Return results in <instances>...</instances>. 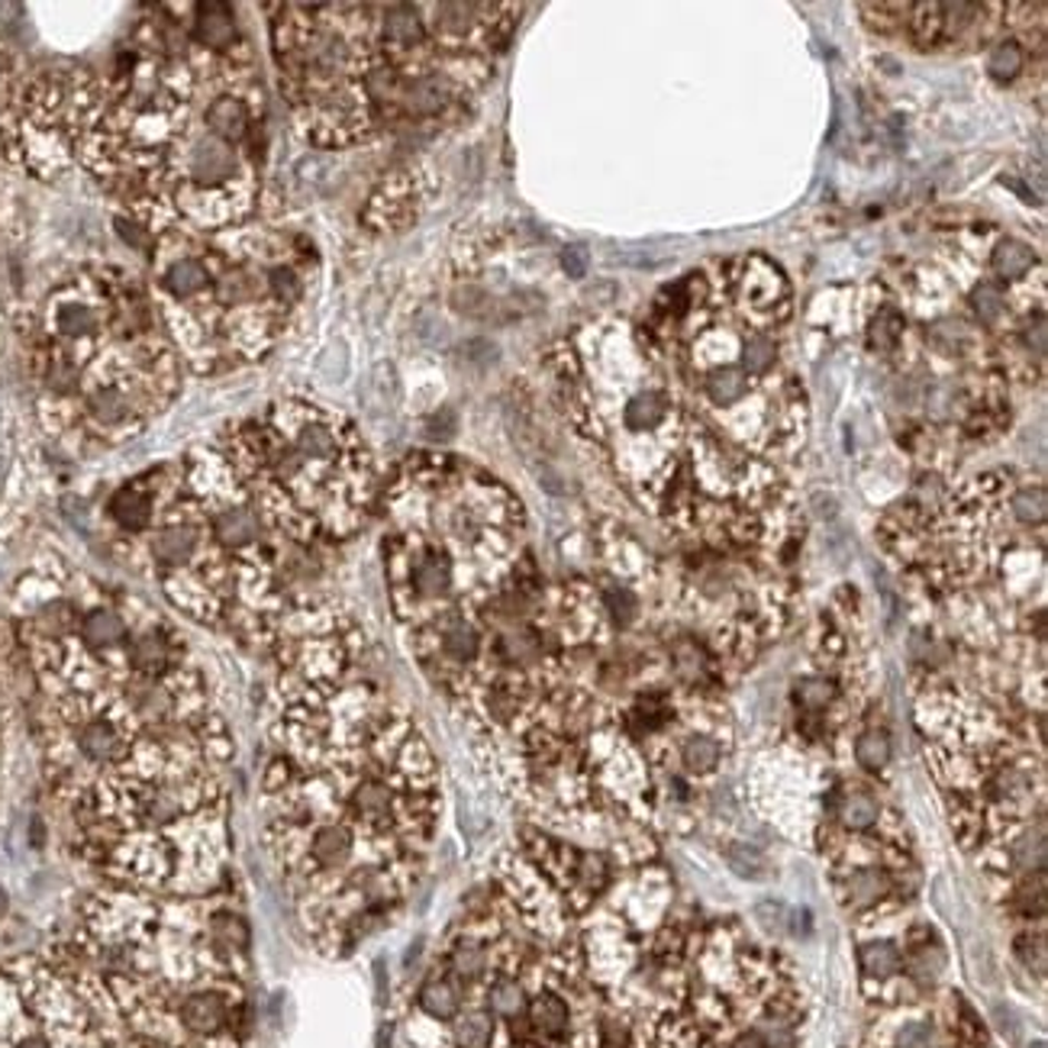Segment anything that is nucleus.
<instances>
[{
	"label": "nucleus",
	"mask_w": 1048,
	"mask_h": 1048,
	"mask_svg": "<svg viewBox=\"0 0 1048 1048\" xmlns=\"http://www.w3.org/2000/svg\"><path fill=\"white\" fill-rule=\"evenodd\" d=\"M416 217V197L407 178H390L372 197L368 220L378 229H401Z\"/></svg>",
	"instance_id": "nucleus-7"
},
{
	"label": "nucleus",
	"mask_w": 1048,
	"mask_h": 1048,
	"mask_svg": "<svg viewBox=\"0 0 1048 1048\" xmlns=\"http://www.w3.org/2000/svg\"><path fill=\"white\" fill-rule=\"evenodd\" d=\"M1017 952L1029 968H1036L1039 978L1046 975V932H1022L1017 939Z\"/></svg>",
	"instance_id": "nucleus-13"
},
{
	"label": "nucleus",
	"mask_w": 1048,
	"mask_h": 1048,
	"mask_svg": "<svg viewBox=\"0 0 1048 1048\" xmlns=\"http://www.w3.org/2000/svg\"><path fill=\"white\" fill-rule=\"evenodd\" d=\"M197 13H200V17H197L194 36H197L207 49H223V46H229V42L236 39V23H233V17H229L226 7H220V3H204Z\"/></svg>",
	"instance_id": "nucleus-9"
},
{
	"label": "nucleus",
	"mask_w": 1048,
	"mask_h": 1048,
	"mask_svg": "<svg viewBox=\"0 0 1048 1048\" xmlns=\"http://www.w3.org/2000/svg\"><path fill=\"white\" fill-rule=\"evenodd\" d=\"M49 323H52V333H56L62 343H68V346H81V343L97 339L103 314L97 310V304H91V300L68 297V300H56V304H52Z\"/></svg>",
	"instance_id": "nucleus-5"
},
{
	"label": "nucleus",
	"mask_w": 1048,
	"mask_h": 1048,
	"mask_svg": "<svg viewBox=\"0 0 1048 1048\" xmlns=\"http://www.w3.org/2000/svg\"><path fill=\"white\" fill-rule=\"evenodd\" d=\"M946 1032L936 1017L917 1003L888 1007L884 1017L868 1029L864 1048H946Z\"/></svg>",
	"instance_id": "nucleus-4"
},
{
	"label": "nucleus",
	"mask_w": 1048,
	"mask_h": 1048,
	"mask_svg": "<svg viewBox=\"0 0 1048 1048\" xmlns=\"http://www.w3.org/2000/svg\"><path fill=\"white\" fill-rule=\"evenodd\" d=\"M856 762L864 768V771H884L890 762V739L888 732L881 730H868L861 732L856 739Z\"/></svg>",
	"instance_id": "nucleus-11"
},
{
	"label": "nucleus",
	"mask_w": 1048,
	"mask_h": 1048,
	"mask_svg": "<svg viewBox=\"0 0 1048 1048\" xmlns=\"http://www.w3.org/2000/svg\"><path fill=\"white\" fill-rule=\"evenodd\" d=\"M726 864H730L732 874H739L745 881H764L771 874L768 858L759 849H752V846H730L726 849Z\"/></svg>",
	"instance_id": "nucleus-12"
},
{
	"label": "nucleus",
	"mask_w": 1048,
	"mask_h": 1048,
	"mask_svg": "<svg viewBox=\"0 0 1048 1048\" xmlns=\"http://www.w3.org/2000/svg\"><path fill=\"white\" fill-rule=\"evenodd\" d=\"M0 1048H129L113 993L85 958L0 961Z\"/></svg>",
	"instance_id": "nucleus-3"
},
{
	"label": "nucleus",
	"mask_w": 1048,
	"mask_h": 1048,
	"mask_svg": "<svg viewBox=\"0 0 1048 1048\" xmlns=\"http://www.w3.org/2000/svg\"><path fill=\"white\" fill-rule=\"evenodd\" d=\"M562 265H565V271H569L572 278H581L584 268H587V253H584L581 246H569V249L562 253Z\"/></svg>",
	"instance_id": "nucleus-14"
},
{
	"label": "nucleus",
	"mask_w": 1048,
	"mask_h": 1048,
	"mask_svg": "<svg viewBox=\"0 0 1048 1048\" xmlns=\"http://www.w3.org/2000/svg\"><path fill=\"white\" fill-rule=\"evenodd\" d=\"M1026 68V49L1019 46V39H997V46L990 49V59H987V71L990 78L997 81H1014L1019 78V71Z\"/></svg>",
	"instance_id": "nucleus-10"
},
{
	"label": "nucleus",
	"mask_w": 1048,
	"mask_h": 1048,
	"mask_svg": "<svg viewBox=\"0 0 1048 1048\" xmlns=\"http://www.w3.org/2000/svg\"><path fill=\"white\" fill-rule=\"evenodd\" d=\"M110 516L127 536H142L156 513V494L146 484H127L110 497Z\"/></svg>",
	"instance_id": "nucleus-8"
},
{
	"label": "nucleus",
	"mask_w": 1048,
	"mask_h": 1048,
	"mask_svg": "<svg viewBox=\"0 0 1048 1048\" xmlns=\"http://www.w3.org/2000/svg\"><path fill=\"white\" fill-rule=\"evenodd\" d=\"M829 817L842 829L864 832V829L878 827V820L884 817L881 797L868 788H839L829 800Z\"/></svg>",
	"instance_id": "nucleus-6"
},
{
	"label": "nucleus",
	"mask_w": 1048,
	"mask_h": 1048,
	"mask_svg": "<svg viewBox=\"0 0 1048 1048\" xmlns=\"http://www.w3.org/2000/svg\"><path fill=\"white\" fill-rule=\"evenodd\" d=\"M249 926L217 893L103 888L85 907L81 958L127 1022L129 1048H243Z\"/></svg>",
	"instance_id": "nucleus-2"
},
{
	"label": "nucleus",
	"mask_w": 1048,
	"mask_h": 1048,
	"mask_svg": "<svg viewBox=\"0 0 1048 1048\" xmlns=\"http://www.w3.org/2000/svg\"><path fill=\"white\" fill-rule=\"evenodd\" d=\"M343 674L287 671L265 768L268 846L326 955L355 949L401 907L439 817L436 764L414 723Z\"/></svg>",
	"instance_id": "nucleus-1"
}]
</instances>
